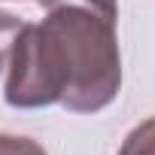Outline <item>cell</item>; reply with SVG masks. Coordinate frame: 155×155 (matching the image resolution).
<instances>
[{"instance_id":"1","label":"cell","mask_w":155,"mask_h":155,"mask_svg":"<svg viewBox=\"0 0 155 155\" xmlns=\"http://www.w3.org/2000/svg\"><path fill=\"white\" fill-rule=\"evenodd\" d=\"M6 67L9 107L64 104L73 113H97L122 88L116 18L79 3L52 6L40 25H21Z\"/></svg>"},{"instance_id":"2","label":"cell","mask_w":155,"mask_h":155,"mask_svg":"<svg viewBox=\"0 0 155 155\" xmlns=\"http://www.w3.org/2000/svg\"><path fill=\"white\" fill-rule=\"evenodd\" d=\"M119 155H155V116L140 122L122 143Z\"/></svg>"},{"instance_id":"3","label":"cell","mask_w":155,"mask_h":155,"mask_svg":"<svg viewBox=\"0 0 155 155\" xmlns=\"http://www.w3.org/2000/svg\"><path fill=\"white\" fill-rule=\"evenodd\" d=\"M18 31H21V21L12 12L0 9V70H3L6 61H9V52H12V43H15Z\"/></svg>"},{"instance_id":"4","label":"cell","mask_w":155,"mask_h":155,"mask_svg":"<svg viewBox=\"0 0 155 155\" xmlns=\"http://www.w3.org/2000/svg\"><path fill=\"white\" fill-rule=\"evenodd\" d=\"M0 155H46V149L21 134H0Z\"/></svg>"},{"instance_id":"5","label":"cell","mask_w":155,"mask_h":155,"mask_svg":"<svg viewBox=\"0 0 155 155\" xmlns=\"http://www.w3.org/2000/svg\"><path fill=\"white\" fill-rule=\"evenodd\" d=\"M64 3H79V6H88V9H97L110 18L119 15V6H116V0H40V6L52 9V6H64Z\"/></svg>"},{"instance_id":"6","label":"cell","mask_w":155,"mask_h":155,"mask_svg":"<svg viewBox=\"0 0 155 155\" xmlns=\"http://www.w3.org/2000/svg\"><path fill=\"white\" fill-rule=\"evenodd\" d=\"M37 3H40V0H37Z\"/></svg>"}]
</instances>
